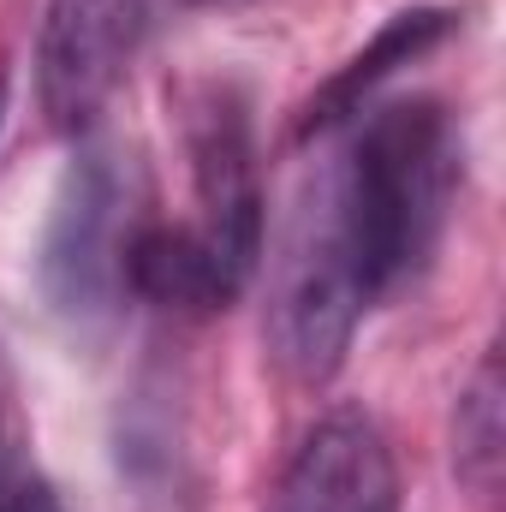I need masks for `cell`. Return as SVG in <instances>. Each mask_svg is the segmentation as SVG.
I'll return each mask as SVG.
<instances>
[{"label":"cell","instance_id":"cell-1","mask_svg":"<svg viewBox=\"0 0 506 512\" xmlns=\"http://www.w3.org/2000/svg\"><path fill=\"white\" fill-rule=\"evenodd\" d=\"M465 179L459 120L417 96L364 108L346 149L304 185L310 215L340 245L364 304L405 292L441 251L453 197Z\"/></svg>","mask_w":506,"mask_h":512},{"label":"cell","instance_id":"cell-2","mask_svg":"<svg viewBox=\"0 0 506 512\" xmlns=\"http://www.w3.org/2000/svg\"><path fill=\"white\" fill-rule=\"evenodd\" d=\"M149 227V173L137 149L90 137L48 209L36 280L66 334L96 340L120 322L131 298V245Z\"/></svg>","mask_w":506,"mask_h":512},{"label":"cell","instance_id":"cell-3","mask_svg":"<svg viewBox=\"0 0 506 512\" xmlns=\"http://www.w3.org/2000/svg\"><path fill=\"white\" fill-rule=\"evenodd\" d=\"M143 48V0H48L36 36V102L48 126L90 137Z\"/></svg>","mask_w":506,"mask_h":512},{"label":"cell","instance_id":"cell-4","mask_svg":"<svg viewBox=\"0 0 506 512\" xmlns=\"http://www.w3.org/2000/svg\"><path fill=\"white\" fill-rule=\"evenodd\" d=\"M185 149L203 221L197 233L227 256L239 280L256 274L262 256V173H256V131L251 108L233 84H203L185 102Z\"/></svg>","mask_w":506,"mask_h":512},{"label":"cell","instance_id":"cell-5","mask_svg":"<svg viewBox=\"0 0 506 512\" xmlns=\"http://www.w3.org/2000/svg\"><path fill=\"white\" fill-rule=\"evenodd\" d=\"M274 512H399V471L381 429L364 411L322 417L298 441Z\"/></svg>","mask_w":506,"mask_h":512},{"label":"cell","instance_id":"cell-6","mask_svg":"<svg viewBox=\"0 0 506 512\" xmlns=\"http://www.w3.org/2000/svg\"><path fill=\"white\" fill-rule=\"evenodd\" d=\"M453 30H459V12H447V6H405V12H393L376 36H370V48H358V54L304 102L298 137L310 143V137H328V131L352 126L387 78H399L411 60H423V54H429L435 42H447Z\"/></svg>","mask_w":506,"mask_h":512},{"label":"cell","instance_id":"cell-7","mask_svg":"<svg viewBox=\"0 0 506 512\" xmlns=\"http://www.w3.org/2000/svg\"><path fill=\"white\" fill-rule=\"evenodd\" d=\"M251 280H239L227 268V256L215 251L197 227H161L149 221L131 245V292L185 316H215L227 310Z\"/></svg>","mask_w":506,"mask_h":512},{"label":"cell","instance_id":"cell-8","mask_svg":"<svg viewBox=\"0 0 506 512\" xmlns=\"http://www.w3.org/2000/svg\"><path fill=\"white\" fill-rule=\"evenodd\" d=\"M501 447H506V393H501V358L489 352L477 364L471 387L459 393V417H453V465L477 495H495Z\"/></svg>","mask_w":506,"mask_h":512},{"label":"cell","instance_id":"cell-9","mask_svg":"<svg viewBox=\"0 0 506 512\" xmlns=\"http://www.w3.org/2000/svg\"><path fill=\"white\" fill-rule=\"evenodd\" d=\"M0 512H66V507L42 477H12V483H0Z\"/></svg>","mask_w":506,"mask_h":512},{"label":"cell","instance_id":"cell-10","mask_svg":"<svg viewBox=\"0 0 506 512\" xmlns=\"http://www.w3.org/2000/svg\"><path fill=\"white\" fill-rule=\"evenodd\" d=\"M0 447H6V370H0Z\"/></svg>","mask_w":506,"mask_h":512},{"label":"cell","instance_id":"cell-11","mask_svg":"<svg viewBox=\"0 0 506 512\" xmlns=\"http://www.w3.org/2000/svg\"><path fill=\"white\" fill-rule=\"evenodd\" d=\"M179 6H245V0H179Z\"/></svg>","mask_w":506,"mask_h":512},{"label":"cell","instance_id":"cell-12","mask_svg":"<svg viewBox=\"0 0 506 512\" xmlns=\"http://www.w3.org/2000/svg\"><path fill=\"white\" fill-rule=\"evenodd\" d=\"M0 120H6V72H0Z\"/></svg>","mask_w":506,"mask_h":512}]
</instances>
